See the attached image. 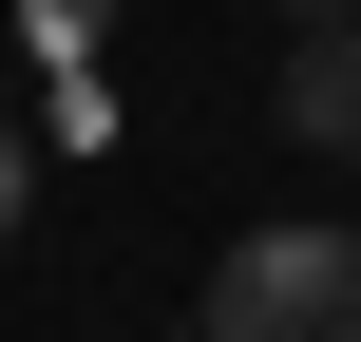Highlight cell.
<instances>
[{"label":"cell","instance_id":"3957f363","mask_svg":"<svg viewBox=\"0 0 361 342\" xmlns=\"http://www.w3.org/2000/svg\"><path fill=\"white\" fill-rule=\"evenodd\" d=\"M19 228H38V133L0 114V248H19Z\"/></svg>","mask_w":361,"mask_h":342},{"label":"cell","instance_id":"277c9868","mask_svg":"<svg viewBox=\"0 0 361 342\" xmlns=\"http://www.w3.org/2000/svg\"><path fill=\"white\" fill-rule=\"evenodd\" d=\"M19 19H38V57H76V38H95V0H19Z\"/></svg>","mask_w":361,"mask_h":342},{"label":"cell","instance_id":"5b68a950","mask_svg":"<svg viewBox=\"0 0 361 342\" xmlns=\"http://www.w3.org/2000/svg\"><path fill=\"white\" fill-rule=\"evenodd\" d=\"M305 19H361V0H286V38H305Z\"/></svg>","mask_w":361,"mask_h":342},{"label":"cell","instance_id":"6da1fadb","mask_svg":"<svg viewBox=\"0 0 361 342\" xmlns=\"http://www.w3.org/2000/svg\"><path fill=\"white\" fill-rule=\"evenodd\" d=\"M209 342H361V228H228L209 267Z\"/></svg>","mask_w":361,"mask_h":342},{"label":"cell","instance_id":"7a4b0ae2","mask_svg":"<svg viewBox=\"0 0 361 342\" xmlns=\"http://www.w3.org/2000/svg\"><path fill=\"white\" fill-rule=\"evenodd\" d=\"M267 114H286L305 152H361V19H305V38H286V76H267Z\"/></svg>","mask_w":361,"mask_h":342}]
</instances>
